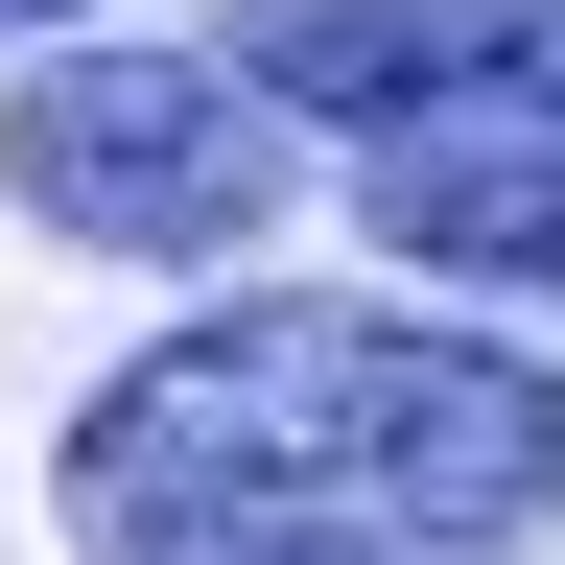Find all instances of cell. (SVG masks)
I'll list each match as a JSON object with an SVG mask.
<instances>
[{"label":"cell","mask_w":565,"mask_h":565,"mask_svg":"<svg viewBox=\"0 0 565 565\" xmlns=\"http://www.w3.org/2000/svg\"><path fill=\"white\" fill-rule=\"evenodd\" d=\"M95 565H519L565 519V353L471 307H189L71 401Z\"/></svg>","instance_id":"obj_1"},{"label":"cell","mask_w":565,"mask_h":565,"mask_svg":"<svg viewBox=\"0 0 565 565\" xmlns=\"http://www.w3.org/2000/svg\"><path fill=\"white\" fill-rule=\"evenodd\" d=\"M307 189V118L236 47H47L0 95V212L71 259H259Z\"/></svg>","instance_id":"obj_2"},{"label":"cell","mask_w":565,"mask_h":565,"mask_svg":"<svg viewBox=\"0 0 565 565\" xmlns=\"http://www.w3.org/2000/svg\"><path fill=\"white\" fill-rule=\"evenodd\" d=\"M307 141H424L494 95H565V0H236L212 24Z\"/></svg>","instance_id":"obj_3"},{"label":"cell","mask_w":565,"mask_h":565,"mask_svg":"<svg viewBox=\"0 0 565 565\" xmlns=\"http://www.w3.org/2000/svg\"><path fill=\"white\" fill-rule=\"evenodd\" d=\"M353 236H377L401 282H471V307H565V95L353 141Z\"/></svg>","instance_id":"obj_4"},{"label":"cell","mask_w":565,"mask_h":565,"mask_svg":"<svg viewBox=\"0 0 565 565\" xmlns=\"http://www.w3.org/2000/svg\"><path fill=\"white\" fill-rule=\"evenodd\" d=\"M0 24H95V0H0Z\"/></svg>","instance_id":"obj_5"}]
</instances>
